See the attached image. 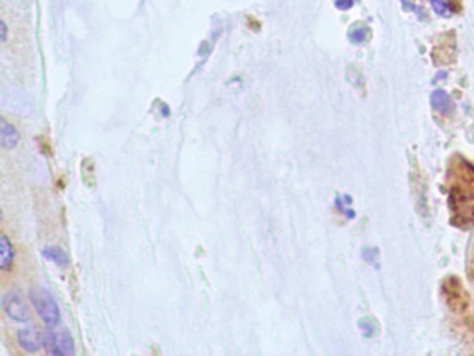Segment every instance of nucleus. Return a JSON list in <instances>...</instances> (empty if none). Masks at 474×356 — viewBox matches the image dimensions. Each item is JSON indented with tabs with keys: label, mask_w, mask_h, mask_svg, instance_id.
Masks as SVG:
<instances>
[{
	"label": "nucleus",
	"mask_w": 474,
	"mask_h": 356,
	"mask_svg": "<svg viewBox=\"0 0 474 356\" xmlns=\"http://www.w3.org/2000/svg\"><path fill=\"white\" fill-rule=\"evenodd\" d=\"M454 211L461 218L474 222V169L461 166L457 174V183L451 191Z\"/></svg>",
	"instance_id": "1"
},
{
	"label": "nucleus",
	"mask_w": 474,
	"mask_h": 356,
	"mask_svg": "<svg viewBox=\"0 0 474 356\" xmlns=\"http://www.w3.org/2000/svg\"><path fill=\"white\" fill-rule=\"evenodd\" d=\"M20 142L18 129L4 118L0 119V143L4 149H14Z\"/></svg>",
	"instance_id": "7"
},
{
	"label": "nucleus",
	"mask_w": 474,
	"mask_h": 356,
	"mask_svg": "<svg viewBox=\"0 0 474 356\" xmlns=\"http://www.w3.org/2000/svg\"><path fill=\"white\" fill-rule=\"evenodd\" d=\"M431 1V6L434 7V10L441 14V15H448L450 10H448V6L445 3V0H430Z\"/></svg>",
	"instance_id": "13"
},
{
	"label": "nucleus",
	"mask_w": 474,
	"mask_h": 356,
	"mask_svg": "<svg viewBox=\"0 0 474 356\" xmlns=\"http://www.w3.org/2000/svg\"><path fill=\"white\" fill-rule=\"evenodd\" d=\"M443 294L450 308L455 312H464L468 306V295L457 277L448 278L443 285Z\"/></svg>",
	"instance_id": "5"
},
{
	"label": "nucleus",
	"mask_w": 474,
	"mask_h": 356,
	"mask_svg": "<svg viewBox=\"0 0 474 356\" xmlns=\"http://www.w3.org/2000/svg\"><path fill=\"white\" fill-rule=\"evenodd\" d=\"M431 104L433 106L443 112V113H447L450 112V108H451V99L448 97V94L445 91H436L433 95H431Z\"/></svg>",
	"instance_id": "10"
},
{
	"label": "nucleus",
	"mask_w": 474,
	"mask_h": 356,
	"mask_svg": "<svg viewBox=\"0 0 474 356\" xmlns=\"http://www.w3.org/2000/svg\"><path fill=\"white\" fill-rule=\"evenodd\" d=\"M82 170H84L82 173H87V171H88V174H82L85 184H87L88 187H94V184L91 183V181L95 183V174H94L95 169H94V162H92V159L85 157V159L82 160Z\"/></svg>",
	"instance_id": "11"
},
{
	"label": "nucleus",
	"mask_w": 474,
	"mask_h": 356,
	"mask_svg": "<svg viewBox=\"0 0 474 356\" xmlns=\"http://www.w3.org/2000/svg\"><path fill=\"white\" fill-rule=\"evenodd\" d=\"M29 298H31V302H32L36 313L39 315L42 322L49 329H53V327L60 325L62 313H60L59 305H57L56 299L53 298V295L48 290L41 288V287L32 288L31 292H29Z\"/></svg>",
	"instance_id": "2"
},
{
	"label": "nucleus",
	"mask_w": 474,
	"mask_h": 356,
	"mask_svg": "<svg viewBox=\"0 0 474 356\" xmlns=\"http://www.w3.org/2000/svg\"><path fill=\"white\" fill-rule=\"evenodd\" d=\"M15 257L14 246L6 234L0 236V269L7 271L13 267Z\"/></svg>",
	"instance_id": "8"
},
{
	"label": "nucleus",
	"mask_w": 474,
	"mask_h": 356,
	"mask_svg": "<svg viewBox=\"0 0 474 356\" xmlns=\"http://www.w3.org/2000/svg\"><path fill=\"white\" fill-rule=\"evenodd\" d=\"M18 344L28 354H35L43 347V333L38 327H25L18 332Z\"/></svg>",
	"instance_id": "6"
},
{
	"label": "nucleus",
	"mask_w": 474,
	"mask_h": 356,
	"mask_svg": "<svg viewBox=\"0 0 474 356\" xmlns=\"http://www.w3.org/2000/svg\"><path fill=\"white\" fill-rule=\"evenodd\" d=\"M1 309L4 311V313L11 320L18 322V323H27L32 318L31 309L28 308L27 302L15 291H11V292H7V294L3 295V298H1Z\"/></svg>",
	"instance_id": "4"
},
{
	"label": "nucleus",
	"mask_w": 474,
	"mask_h": 356,
	"mask_svg": "<svg viewBox=\"0 0 474 356\" xmlns=\"http://www.w3.org/2000/svg\"><path fill=\"white\" fill-rule=\"evenodd\" d=\"M43 256L59 267H67L69 266V255L60 246H56V245L46 246L43 249Z\"/></svg>",
	"instance_id": "9"
},
{
	"label": "nucleus",
	"mask_w": 474,
	"mask_h": 356,
	"mask_svg": "<svg viewBox=\"0 0 474 356\" xmlns=\"http://www.w3.org/2000/svg\"><path fill=\"white\" fill-rule=\"evenodd\" d=\"M43 347L48 355L73 356L76 355L74 340L71 334L66 330L62 332H46L43 334Z\"/></svg>",
	"instance_id": "3"
},
{
	"label": "nucleus",
	"mask_w": 474,
	"mask_h": 356,
	"mask_svg": "<svg viewBox=\"0 0 474 356\" xmlns=\"http://www.w3.org/2000/svg\"><path fill=\"white\" fill-rule=\"evenodd\" d=\"M355 0H337L336 6L340 8V10H348L354 6Z\"/></svg>",
	"instance_id": "14"
},
{
	"label": "nucleus",
	"mask_w": 474,
	"mask_h": 356,
	"mask_svg": "<svg viewBox=\"0 0 474 356\" xmlns=\"http://www.w3.org/2000/svg\"><path fill=\"white\" fill-rule=\"evenodd\" d=\"M367 34H368V28H364V27H363V28H357L355 31H352L351 35H350V38H351V41H352L354 43H361V42L366 41Z\"/></svg>",
	"instance_id": "12"
}]
</instances>
